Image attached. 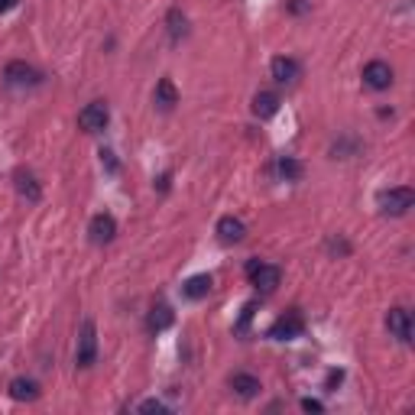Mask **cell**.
<instances>
[{
    "label": "cell",
    "instance_id": "30bf717a",
    "mask_svg": "<svg viewBox=\"0 0 415 415\" xmlns=\"http://www.w3.org/2000/svg\"><path fill=\"white\" fill-rule=\"evenodd\" d=\"M269 72H273V78H276L279 85H296L298 81V62L296 59H289V55H279V59H273V65H269Z\"/></svg>",
    "mask_w": 415,
    "mask_h": 415
},
{
    "label": "cell",
    "instance_id": "7a4b0ae2",
    "mask_svg": "<svg viewBox=\"0 0 415 415\" xmlns=\"http://www.w3.org/2000/svg\"><path fill=\"white\" fill-rule=\"evenodd\" d=\"M412 204H415V192L409 189V185H399V189H389V192L380 195V208H383V214H393V218L405 214Z\"/></svg>",
    "mask_w": 415,
    "mask_h": 415
},
{
    "label": "cell",
    "instance_id": "7c38bea8",
    "mask_svg": "<svg viewBox=\"0 0 415 415\" xmlns=\"http://www.w3.org/2000/svg\"><path fill=\"white\" fill-rule=\"evenodd\" d=\"M211 286H214V279L208 276V273H198V276L185 279V286H182V296L192 298V302H198V298H204L208 292H211Z\"/></svg>",
    "mask_w": 415,
    "mask_h": 415
},
{
    "label": "cell",
    "instance_id": "8fae6325",
    "mask_svg": "<svg viewBox=\"0 0 415 415\" xmlns=\"http://www.w3.org/2000/svg\"><path fill=\"white\" fill-rule=\"evenodd\" d=\"M218 237H221L224 244H240V240L247 237L244 221H240V218H231V214L221 218V221H218Z\"/></svg>",
    "mask_w": 415,
    "mask_h": 415
},
{
    "label": "cell",
    "instance_id": "603a6c76",
    "mask_svg": "<svg viewBox=\"0 0 415 415\" xmlns=\"http://www.w3.org/2000/svg\"><path fill=\"white\" fill-rule=\"evenodd\" d=\"M341 380H344V373H341V370H331V373H328V389H331V393H334V386L341 383Z\"/></svg>",
    "mask_w": 415,
    "mask_h": 415
},
{
    "label": "cell",
    "instance_id": "52a82bcc",
    "mask_svg": "<svg viewBox=\"0 0 415 415\" xmlns=\"http://www.w3.org/2000/svg\"><path fill=\"white\" fill-rule=\"evenodd\" d=\"M386 328H389V334L399 338L403 344L412 341V315H409L405 309H389V315H386Z\"/></svg>",
    "mask_w": 415,
    "mask_h": 415
},
{
    "label": "cell",
    "instance_id": "ba28073f",
    "mask_svg": "<svg viewBox=\"0 0 415 415\" xmlns=\"http://www.w3.org/2000/svg\"><path fill=\"white\" fill-rule=\"evenodd\" d=\"M88 234L95 244H110L114 237H117V221L110 218V214H95L91 224H88Z\"/></svg>",
    "mask_w": 415,
    "mask_h": 415
},
{
    "label": "cell",
    "instance_id": "277c9868",
    "mask_svg": "<svg viewBox=\"0 0 415 415\" xmlns=\"http://www.w3.org/2000/svg\"><path fill=\"white\" fill-rule=\"evenodd\" d=\"M107 104H101V101H91L88 107H81L78 110V127L85 130V133H97V130L107 127Z\"/></svg>",
    "mask_w": 415,
    "mask_h": 415
},
{
    "label": "cell",
    "instance_id": "4fadbf2b",
    "mask_svg": "<svg viewBox=\"0 0 415 415\" xmlns=\"http://www.w3.org/2000/svg\"><path fill=\"white\" fill-rule=\"evenodd\" d=\"M231 389H234L240 399H253V396H260V380L256 376H250V373H234V380H231Z\"/></svg>",
    "mask_w": 415,
    "mask_h": 415
},
{
    "label": "cell",
    "instance_id": "5b68a950",
    "mask_svg": "<svg viewBox=\"0 0 415 415\" xmlns=\"http://www.w3.org/2000/svg\"><path fill=\"white\" fill-rule=\"evenodd\" d=\"M363 85L373 88V91H386V88L393 85V68L386 62H380V59L367 62V68H363Z\"/></svg>",
    "mask_w": 415,
    "mask_h": 415
},
{
    "label": "cell",
    "instance_id": "e0dca14e",
    "mask_svg": "<svg viewBox=\"0 0 415 415\" xmlns=\"http://www.w3.org/2000/svg\"><path fill=\"white\" fill-rule=\"evenodd\" d=\"M172 321H175V315H172V309H166V305L149 311V331H166Z\"/></svg>",
    "mask_w": 415,
    "mask_h": 415
},
{
    "label": "cell",
    "instance_id": "8992f818",
    "mask_svg": "<svg viewBox=\"0 0 415 415\" xmlns=\"http://www.w3.org/2000/svg\"><path fill=\"white\" fill-rule=\"evenodd\" d=\"M302 331H305V321H302V315H298V311H289V315H282V318L273 325L269 338H276V341H296Z\"/></svg>",
    "mask_w": 415,
    "mask_h": 415
},
{
    "label": "cell",
    "instance_id": "44dd1931",
    "mask_svg": "<svg viewBox=\"0 0 415 415\" xmlns=\"http://www.w3.org/2000/svg\"><path fill=\"white\" fill-rule=\"evenodd\" d=\"M137 412H169V409H166L160 399H143V403L137 405Z\"/></svg>",
    "mask_w": 415,
    "mask_h": 415
},
{
    "label": "cell",
    "instance_id": "d4e9b609",
    "mask_svg": "<svg viewBox=\"0 0 415 415\" xmlns=\"http://www.w3.org/2000/svg\"><path fill=\"white\" fill-rule=\"evenodd\" d=\"M10 7H17V0H0V13H7Z\"/></svg>",
    "mask_w": 415,
    "mask_h": 415
},
{
    "label": "cell",
    "instance_id": "ffe728a7",
    "mask_svg": "<svg viewBox=\"0 0 415 415\" xmlns=\"http://www.w3.org/2000/svg\"><path fill=\"white\" fill-rule=\"evenodd\" d=\"M169 32H172V39H179L182 32H185V20L179 17V10L169 13Z\"/></svg>",
    "mask_w": 415,
    "mask_h": 415
},
{
    "label": "cell",
    "instance_id": "ac0fdd59",
    "mask_svg": "<svg viewBox=\"0 0 415 415\" xmlns=\"http://www.w3.org/2000/svg\"><path fill=\"white\" fill-rule=\"evenodd\" d=\"M276 169H279V175H282V179H289V182L302 179V162L292 160V156H286V160H279Z\"/></svg>",
    "mask_w": 415,
    "mask_h": 415
},
{
    "label": "cell",
    "instance_id": "5bb4252c",
    "mask_svg": "<svg viewBox=\"0 0 415 415\" xmlns=\"http://www.w3.org/2000/svg\"><path fill=\"white\" fill-rule=\"evenodd\" d=\"M279 110V95L276 91H260V95L253 97V114L256 117H273V114H276Z\"/></svg>",
    "mask_w": 415,
    "mask_h": 415
},
{
    "label": "cell",
    "instance_id": "9c48e42d",
    "mask_svg": "<svg viewBox=\"0 0 415 415\" xmlns=\"http://www.w3.org/2000/svg\"><path fill=\"white\" fill-rule=\"evenodd\" d=\"M3 78H7V85L23 88V85H36V81H39V72L26 62H10L3 68Z\"/></svg>",
    "mask_w": 415,
    "mask_h": 415
},
{
    "label": "cell",
    "instance_id": "2e32d148",
    "mask_svg": "<svg viewBox=\"0 0 415 415\" xmlns=\"http://www.w3.org/2000/svg\"><path fill=\"white\" fill-rule=\"evenodd\" d=\"M156 104H160L162 110H172V107L179 104V91L172 85V78H162L160 85H156Z\"/></svg>",
    "mask_w": 415,
    "mask_h": 415
},
{
    "label": "cell",
    "instance_id": "6da1fadb",
    "mask_svg": "<svg viewBox=\"0 0 415 415\" xmlns=\"http://www.w3.org/2000/svg\"><path fill=\"white\" fill-rule=\"evenodd\" d=\"M247 276H250V282H253L260 292H273V289L279 286L282 273H279V267H273V263H260V260H250V263H247Z\"/></svg>",
    "mask_w": 415,
    "mask_h": 415
},
{
    "label": "cell",
    "instance_id": "9a60e30c",
    "mask_svg": "<svg viewBox=\"0 0 415 415\" xmlns=\"http://www.w3.org/2000/svg\"><path fill=\"white\" fill-rule=\"evenodd\" d=\"M10 396L17 403H32V399H39V386L32 380H26V376H17L10 383Z\"/></svg>",
    "mask_w": 415,
    "mask_h": 415
},
{
    "label": "cell",
    "instance_id": "d6986e66",
    "mask_svg": "<svg viewBox=\"0 0 415 415\" xmlns=\"http://www.w3.org/2000/svg\"><path fill=\"white\" fill-rule=\"evenodd\" d=\"M17 189H20L30 202H39V189H36V179H32V175H17Z\"/></svg>",
    "mask_w": 415,
    "mask_h": 415
},
{
    "label": "cell",
    "instance_id": "cb8c5ba5",
    "mask_svg": "<svg viewBox=\"0 0 415 415\" xmlns=\"http://www.w3.org/2000/svg\"><path fill=\"white\" fill-rule=\"evenodd\" d=\"M289 10H292V13H305V10H309V3H305V0H289Z\"/></svg>",
    "mask_w": 415,
    "mask_h": 415
},
{
    "label": "cell",
    "instance_id": "7402d4cb",
    "mask_svg": "<svg viewBox=\"0 0 415 415\" xmlns=\"http://www.w3.org/2000/svg\"><path fill=\"white\" fill-rule=\"evenodd\" d=\"M302 409H305V412H325V405H321L318 399H302Z\"/></svg>",
    "mask_w": 415,
    "mask_h": 415
},
{
    "label": "cell",
    "instance_id": "3957f363",
    "mask_svg": "<svg viewBox=\"0 0 415 415\" xmlns=\"http://www.w3.org/2000/svg\"><path fill=\"white\" fill-rule=\"evenodd\" d=\"M97 357V331H95V321H85L81 331H78V347H75V360L78 367H91Z\"/></svg>",
    "mask_w": 415,
    "mask_h": 415
}]
</instances>
